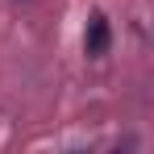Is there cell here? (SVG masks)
<instances>
[{
    "mask_svg": "<svg viewBox=\"0 0 154 154\" xmlns=\"http://www.w3.org/2000/svg\"><path fill=\"white\" fill-rule=\"evenodd\" d=\"M108 38H112V33H108V21L96 13V17L88 21V33H83V46H88V54H92V58L108 54Z\"/></svg>",
    "mask_w": 154,
    "mask_h": 154,
    "instance_id": "6da1fadb",
    "label": "cell"
}]
</instances>
